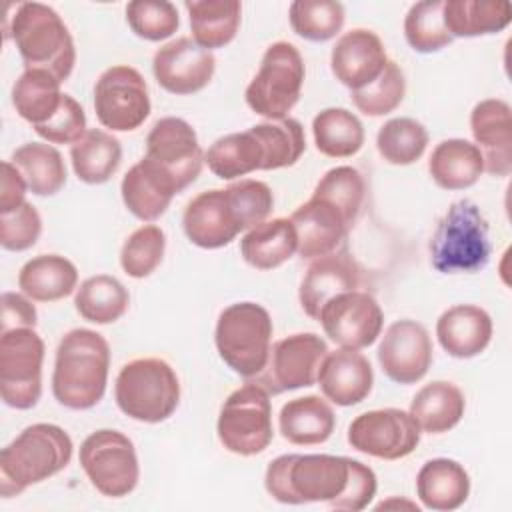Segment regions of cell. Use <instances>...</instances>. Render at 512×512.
Here are the masks:
<instances>
[{"instance_id":"1","label":"cell","mask_w":512,"mask_h":512,"mask_svg":"<svg viewBox=\"0 0 512 512\" xmlns=\"http://www.w3.org/2000/svg\"><path fill=\"white\" fill-rule=\"evenodd\" d=\"M266 492L282 504L324 502L334 510H364L376 496V474L348 456L282 454L264 474Z\"/></svg>"},{"instance_id":"2","label":"cell","mask_w":512,"mask_h":512,"mask_svg":"<svg viewBox=\"0 0 512 512\" xmlns=\"http://www.w3.org/2000/svg\"><path fill=\"white\" fill-rule=\"evenodd\" d=\"M274 196L268 184L252 178L194 196L182 216L186 238L204 250L228 246L240 232L268 220Z\"/></svg>"},{"instance_id":"3","label":"cell","mask_w":512,"mask_h":512,"mask_svg":"<svg viewBox=\"0 0 512 512\" xmlns=\"http://www.w3.org/2000/svg\"><path fill=\"white\" fill-rule=\"evenodd\" d=\"M110 346L90 328L66 332L56 348L52 394L64 408L88 410L96 406L108 384Z\"/></svg>"},{"instance_id":"4","label":"cell","mask_w":512,"mask_h":512,"mask_svg":"<svg viewBox=\"0 0 512 512\" xmlns=\"http://www.w3.org/2000/svg\"><path fill=\"white\" fill-rule=\"evenodd\" d=\"M72 450V438L64 428L48 422L26 426L0 452V494L18 496L58 474L70 464Z\"/></svg>"},{"instance_id":"5","label":"cell","mask_w":512,"mask_h":512,"mask_svg":"<svg viewBox=\"0 0 512 512\" xmlns=\"http://www.w3.org/2000/svg\"><path fill=\"white\" fill-rule=\"evenodd\" d=\"M430 264L442 274H472L492 256L488 220L478 204L460 198L438 220L428 244Z\"/></svg>"},{"instance_id":"6","label":"cell","mask_w":512,"mask_h":512,"mask_svg":"<svg viewBox=\"0 0 512 512\" xmlns=\"http://www.w3.org/2000/svg\"><path fill=\"white\" fill-rule=\"evenodd\" d=\"M8 32L30 68H40L66 82L76 62L72 34L58 12L42 2H22L10 16Z\"/></svg>"},{"instance_id":"7","label":"cell","mask_w":512,"mask_h":512,"mask_svg":"<svg viewBox=\"0 0 512 512\" xmlns=\"http://www.w3.org/2000/svg\"><path fill=\"white\" fill-rule=\"evenodd\" d=\"M114 398L128 418L158 424L176 412L180 404V380L174 368L162 358H134L120 368Z\"/></svg>"},{"instance_id":"8","label":"cell","mask_w":512,"mask_h":512,"mask_svg":"<svg viewBox=\"0 0 512 512\" xmlns=\"http://www.w3.org/2000/svg\"><path fill=\"white\" fill-rule=\"evenodd\" d=\"M272 332V318L264 306L236 302L220 312L214 342L224 364L242 378L252 380L268 362Z\"/></svg>"},{"instance_id":"9","label":"cell","mask_w":512,"mask_h":512,"mask_svg":"<svg viewBox=\"0 0 512 512\" xmlns=\"http://www.w3.org/2000/svg\"><path fill=\"white\" fill-rule=\"evenodd\" d=\"M304 76V60L294 44L284 40L270 44L246 88L248 108L268 120L288 118V112L300 100Z\"/></svg>"},{"instance_id":"10","label":"cell","mask_w":512,"mask_h":512,"mask_svg":"<svg viewBox=\"0 0 512 512\" xmlns=\"http://www.w3.org/2000/svg\"><path fill=\"white\" fill-rule=\"evenodd\" d=\"M216 432L220 444L232 454L264 452L274 438L270 394L252 380L236 388L220 408Z\"/></svg>"},{"instance_id":"11","label":"cell","mask_w":512,"mask_h":512,"mask_svg":"<svg viewBox=\"0 0 512 512\" xmlns=\"http://www.w3.org/2000/svg\"><path fill=\"white\" fill-rule=\"evenodd\" d=\"M44 340L34 328H12L0 336V394L6 406L30 410L42 396Z\"/></svg>"},{"instance_id":"12","label":"cell","mask_w":512,"mask_h":512,"mask_svg":"<svg viewBox=\"0 0 512 512\" xmlns=\"http://www.w3.org/2000/svg\"><path fill=\"white\" fill-rule=\"evenodd\" d=\"M80 466L90 484L108 498L128 496L140 478V464L132 440L110 428L92 432L80 444Z\"/></svg>"},{"instance_id":"13","label":"cell","mask_w":512,"mask_h":512,"mask_svg":"<svg viewBox=\"0 0 512 512\" xmlns=\"http://www.w3.org/2000/svg\"><path fill=\"white\" fill-rule=\"evenodd\" d=\"M150 94L144 76L126 64L106 68L94 84V112L112 132H130L150 116Z\"/></svg>"},{"instance_id":"14","label":"cell","mask_w":512,"mask_h":512,"mask_svg":"<svg viewBox=\"0 0 512 512\" xmlns=\"http://www.w3.org/2000/svg\"><path fill=\"white\" fill-rule=\"evenodd\" d=\"M328 344L316 332H296L272 344L264 370L252 378L268 394H282L312 386Z\"/></svg>"},{"instance_id":"15","label":"cell","mask_w":512,"mask_h":512,"mask_svg":"<svg viewBox=\"0 0 512 512\" xmlns=\"http://www.w3.org/2000/svg\"><path fill=\"white\" fill-rule=\"evenodd\" d=\"M420 428L410 412L400 408L368 410L348 426V444L372 458L400 460L420 442Z\"/></svg>"},{"instance_id":"16","label":"cell","mask_w":512,"mask_h":512,"mask_svg":"<svg viewBox=\"0 0 512 512\" xmlns=\"http://www.w3.org/2000/svg\"><path fill=\"white\" fill-rule=\"evenodd\" d=\"M318 322L324 334L340 348L362 350L372 346L384 326V312L376 298L364 290H348L328 300Z\"/></svg>"},{"instance_id":"17","label":"cell","mask_w":512,"mask_h":512,"mask_svg":"<svg viewBox=\"0 0 512 512\" xmlns=\"http://www.w3.org/2000/svg\"><path fill=\"white\" fill-rule=\"evenodd\" d=\"M146 158L162 166L176 180L180 192L200 176L204 166L196 130L176 116L154 122L146 136Z\"/></svg>"},{"instance_id":"18","label":"cell","mask_w":512,"mask_h":512,"mask_svg":"<svg viewBox=\"0 0 512 512\" xmlns=\"http://www.w3.org/2000/svg\"><path fill=\"white\" fill-rule=\"evenodd\" d=\"M382 372L396 384L420 382L432 364V340L428 330L410 318L392 322L378 346Z\"/></svg>"},{"instance_id":"19","label":"cell","mask_w":512,"mask_h":512,"mask_svg":"<svg viewBox=\"0 0 512 512\" xmlns=\"http://www.w3.org/2000/svg\"><path fill=\"white\" fill-rule=\"evenodd\" d=\"M216 58L192 38H176L154 52L152 72L170 94L188 96L206 88L214 76Z\"/></svg>"},{"instance_id":"20","label":"cell","mask_w":512,"mask_h":512,"mask_svg":"<svg viewBox=\"0 0 512 512\" xmlns=\"http://www.w3.org/2000/svg\"><path fill=\"white\" fill-rule=\"evenodd\" d=\"M388 64L380 36L368 28H354L342 34L330 54L332 74L350 92L372 84Z\"/></svg>"},{"instance_id":"21","label":"cell","mask_w":512,"mask_h":512,"mask_svg":"<svg viewBox=\"0 0 512 512\" xmlns=\"http://www.w3.org/2000/svg\"><path fill=\"white\" fill-rule=\"evenodd\" d=\"M360 286V264L352 258L350 252L336 250L312 260L300 282L298 300L304 314L312 320H318V314L328 300L348 290H360Z\"/></svg>"},{"instance_id":"22","label":"cell","mask_w":512,"mask_h":512,"mask_svg":"<svg viewBox=\"0 0 512 512\" xmlns=\"http://www.w3.org/2000/svg\"><path fill=\"white\" fill-rule=\"evenodd\" d=\"M474 144L482 154L484 172L508 176L512 172V110L502 98L480 100L470 112Z\"/></svg>"},{"instance_id":"23","label":"cell","mask_w":512,"mask_h":512,"mask_svg":"<svg viewBox=\"0 0 512 512\" xmlns=\"http://www.w3.org/2000/svg\"><path fill=\"white\" fill-rule=\"evenodd\" d=\"M290 222L294 224L298 236L296 252L304 260H316L320 256L340 250L342 242L352 230V224L334 204L314 194L308 202L300 204L292 212Z\"/></svg>"},{"instance_id":"24","label":"cell","mask_w":512,"mask_h":512,"mask_svg":"<svg viewBox=\"0 0 512 512\" xmlns=\"http://www.w3.org/2000/svg\"><path fill=\"white\" fill-rule=\"evenodd\" d=\"M178 192L176 180L146 156L124 174L120 184L124 206L142 222L158 220Z\"/></svg>"},{"instance_id":"25","label":"cell","mask_w":512,"mask_h":512,"mask_svg":"<svg viewBox=\"0 0 512 512\" xmlns=\"http://www.w3.org/2000/svg\"><path fill=\"white\" fill-rule=\"evenodd\" d=\"M316 382L324 398L332 404L354 406L370 394L374 372L364 354L350 348H338L324 356Z\"/></svg>"},{"instance_id":"26","label":"cell","mask_w":512,"mask_h":512,"mask_svg":"<svg viewBox=\"0 0 512 512\" xmlns=\"http://www.w3.org/2000/svg\"><path fill=\"white\" fill-rule=\"evenodd\" d=\"M492 318L476 304H456L436 322L440 346L454 358L466 360L482 354L492 340Z\"/></svg>"},{"instance_id":"27","label":"cell","mask_w":512,"mask_h":512,"mask_svg":"<svg viewBox=\"0 0 512 512\" xmlns=\"http://www.w3.org/2000/svg\"><path fill=\"white\" fill-rule=\"evenodd\" d=\"M416 496L428 510H456L470 496V476L452 458H432L416 474Z\"/></svg>"},{"instance_id":"28","label":"cell","mask_w":512,"mask_h":512,"mask_svg":"<svg viewBox=\"0 0 512 512\" xmlns=\"http://www.w3.org/2000/svg\"><path fill=\"white\" fill-rule=\"evenodd\" d=\"M278 426L284 440L296 446H314L326 442L336 426V416L332 406L316 396H300L294 400H288L280 414H278Z\"/></svg>"},{"instance_id":"29","label":"cell","mask_w":512,"mask_h":512,"mask_svg":"<svg viewBox=\"0 0 512 512\" xmlns=\"http://www.w3.org/2000/svg\"><path fill=\"white\" fill-rule=\"evenodd\" d=\"M76 284V266L60 254H38L18 272V288L34 302L62 300L76 290Z\"/></svg>"},{"instance_id":"30","label":"cell","mask_w":512,"mask_h":512,"mask_svg":"<svg viewBox=\"0 0 512 512\" xmlns=\"http://www.w3.org/2000/svg\"><path fill=\"white\" fill-rule=\"evenodd\" d=\"M298 250V236L290 218H272L250 228L240 240V254L256 270H272L288 262Z\"/></svg>"},{"instance_id":"31","label":"cell","mask_w":512,"mask_h":512,"mask_svg":"<svg viewBox=\"0 0 512 512\" xmlns=\"http://www.w3.org/2000/svg\"><path fill=\"white\" fill-rule=\"evenodd\" d=\"M428 172L436 186L444 190H466L478 182L484 172V160L474 142L448 138L432 150Z\"/></svg>"},{"instance_id":"32","label":"cell","mask_w":512,"mask_h":512,"mask_svg":"<svg viewBox=\"0 0 512 512\" xmlns=\"http://www.w3.org/2000/svg\"><path fill=\"white\" fill-rule=\"evenodd\" d=\"M442 18L452 38H474L508 28L512 6L504 0H444Z\"/></svg>"},{"instance_id":"33","label":"cell","mask_w":512,"mask_h":512,"mask_svg":"<svg viewBox=\"0 0 512 512\" xmlns=\"http://www.w3.org/2000/svg\"><path fill=\"white\" fill-rule=\"evenodd\" d=\"M464 410L466 398L462 390L448 380H434L414 394L408 412L420 430L442 434L462 420Z\"/></svg>"},{"instance_id":"34","label":"cell","mask_w":512,"mask_h":512,"mask_svg":"<svg viewBox=\"0 0 512 512\" xmlns=\"http://www.w3.org/2000/svg\"><path fill=\"white\" fill-rule=\"evenodd\" d=\"M192 40L206 48H222L230 44L240 28L242 4L238 0H186Z\"/></svg>"},{"instance_id":"35","label":"cell","mask_w":512,"mask_h":512,"mask_svg":"<svg viewBox=\"0 0 512 512\" xmlns=\"http://www.w3.org/2000/svg\"><path fill=\"white\" fill-rule=\"evenodd\" d=\"M70 160L78 180L86 184H104L116 174L122 162V146L112 132L90 128L70 146Z\"/></svg>"},{"instance_id":"36","label":"cell","mask_w":512,"mask_h":512,"mask_svg":"<svg viewBox=\"0 0 512 512\" xmlns=\"http://www.w3.org/2000/svg\"><path fill=\"white\" fill-rule=\"evenodd\" d=\"M60 80L46 70H24L12 88V106L18 116L32 124V128L46 124L58 110L64 98Z\"/></svg>"},{"instance_id":"37","label":"cell","mask_w":512,"mask_h":512,"mask_svg":"<svg viewBox=\"0 0 512 512\" xmlns=\"http://www.w3.org/2000/svg\"><path fill=\"white\" fill-rule=\"evenodd\" d=\"M204 162L210 172L222 180H234L256 170H264V148L252 128L244 132H232L218 138L208 152Z\"/></svg>"},{"instance_id":"38","label":"cell","mask_w":512,"mask_h":512,"mask_svg":"<svg viewBox=\"0 0 512 512\" xmlns=\"http://www.w3.org/2000/svg\"><path fill=\"white\" fill-rule=\"evenodd\" d=\"M10 162L20 170L28 190L36 196H54L66 184V164L52 144L26 142L12 152Z\"/></svg>"},{"instance_id":"39","label":"cell","mask_w":512,"mask_h":512,"mask_svg":"<svg viewBox=\"0 0 512 512\" xmlns=\"http://www.w3.org/2000/svg\"><path fill=\"white\" fill-rule=\"evenodd\" d=\"M128 306L130 294L126 286L110 274L86 278L74 296L76 312L92 324H112L126 314Z\"/></svg>"},{"instance_id":"40","label":"cell","mask_w":512,"mask_h":512,"mask_svg":"<svg viewBox=\"0 0 512 512\" xmlns=\"http://www.w3.org/2000/svg\"><path fill=\"white\" fill-rule=\"evenodd\" d=\"M316 150L328 158H350L364 146V126L346 108H324L312 120Z\"/></svg>"},{"instance_id":"41","label":"cell","mask_w":512,"mask_h":512,"mask_svg":"<svg viewBox=\"0 0 512 512\" xmlns=\"http://www.w3.org/2000/svg\"><path fill=\"white\" fill-rule=\"evenodd\" d=\"M250 128L264 148V170L294 166L306 150L304 128L296 118L268 120Z\"/></svg>"},{"instance_id":"42","label":"cell","mask_w":512,"mask_h":512,"mask_svg":"<svg viewBox=\"0 0 512 512\" xmlns=\"http://www.w3.org/2000/svg\"><path fill=\"white\" fill-rule=\"evenodd\" d=\"M428 146V130L422 122L400 116L384 122L376 136L378 154L394 166H408L422 158Z\"/></svg>"},{"instance_id":"43","label":"cell","mask_w":512,"mask_h":512,"mask_svg":"<svg viewBox=\"0 0 512 512\" xmlns=\"http://www.w3.org/2000/svg\"><path fill=\"white\" fill-rule=\"evenodd\" d=\"M292 30L310 42H328L344 26V6L332 0H294L288 10Z\"/></svg>"},{"instance_id":"44","label":"cell","mask_w":512,"mask_h":512,"mask_svg":"<svg viewBox=\"0 0 512 512\" xmlns=\"http://www.w3.org/2000/svg\"><path fill=\"white\" fill-rule=\"evenodd\" d=\"M442 6L444 0H422L410 6L404 18V36L412 50L432 54L454 40L444 26Z\"/></svg>"},{"instance_id":"45","label":"cell","mask_w":512,"mask_h":512,"mask_svg":"<svg viewBox=\"0 0 512 512\" xmlns=\"http://www.w3.org/2000/svg\"><path fill=\"white\" fill-rule=\"evenodd\" d=\"M312 194L334 204L346 216V220L354 226L364 204L366 184L362 174L356 168L336 166V168H330L316 182Z\"/></svg>"},{"instance_id":"46","label":"cell","mask_w":512,"mask_h":512,"mask_svg":"<svg viewBox=\"0 0 512 512\" xmlns=\"http://www.w3.org/2000/svg\"><path fill=\"white\" fill-rule=\"evenodd\" d=\"M164 250V230L156 224H144L124 240L120 250V266L132 278H146L160 266Z\"/></svg>"},{"instance_id":"47","label":"cell","mask_w":512,"mask_h":512,"mask_svg":"<svg viewBox=\"0 0 512 512\" xmlns=\"http://www.w3.org/2000/svg\"><path fill=\"white\" fill-rule=\"evenodd\" d=\"M404 94H406L404 72L394 60H388L382 74L366 88L350 92V98L362 114L376 118V116H386L394 112L404 100Z\"/></svg>"},{"instance_id":"48","label":"cell","mask_w":512,"mask_h":512,"mask_svg":"<svg viewBox=\"0 0 512 512\" xmlns=\"http://www.w3.org/2000/svg\"><path fill=\"white\" fill-rule=\"evenodd\" d=\"M126 22L138 38L160 42L178 30L180 16L168 0H132L126 4Z\"/></svg>"},{"instance_id":"49","label":"cell","mask_w":512,"mask_h":512,"mask_svg":"<svg viewBox=\"0 0 512 512\" xmlns=\"http://www.w3.org/2000/svg\"><path fill=\"white\" fill-rule=\"evenodd\" d=\"M40 232L42 218L30 202L0 214V246L4 250L24 252L36 244Z\"/></svg>"},{"instance_id":"50","label":"cell","mask_w":512,"mask_h":512,"mask_svg":"<svg viewBox=\"0 0 512 512\" xmlns=\"http://www.w3.org/2000/svg\"><path fill=\"white\" fill-rule=\"evenodd\" d=\"M34 132L48 144H76L86 134L84 108L70 94H64L60 110Z\"/></svg>"},{"instance_id":"51","label":"cell","mask_w":512,"mask_h":512,"mask_svg":"<svg viewBox=\"0 0 512 512\" xmlns=\"http://www.w3.org/2000/svg\"><path fill=\"white\" fill-rule=\"evenodd\" d=\"M38 314L26 294L4 292L2 294V332L12 328H34Z\"/></svg>"},{"instance_id":"52","label":"cell","mask_w":512,"mask_h":512,"mask_svg":"<svg viewBox=\"0 0 512 512\" xmlns=\"http://www.w3.org/2000/svg\"><path fill=\"white\" fill-rule=\"evenodd\" d=\"M26 180L20 170L6 160L2 164V190H0V214L10 212L26 202Z\"/></svg>"}]
</instances>
